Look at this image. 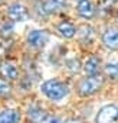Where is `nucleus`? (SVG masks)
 Returning a JSON list of instances; mask_svg holds the SVG:
<instances>
[{
	"label": "nucleus",
	"instance_id": "nucleus-6",
	"mask_svg": "<svg viewBox=\"0 0 118 123\" xmlns=\"http://www.w3.org/2000/svg\"><path fill=\"white\" fill-rule=\"evenodd\" d=\"M102 42L109 49H118V29H109L102 35Z\"/></svg>",
	"mask_w": 118,
	"mask_h": 123
},
{
	"label": "nucleus",
	"instance_id": "nucleus-19",
	"mask_svg": "<svg viewBox=\"0 0 118 123\" xmlns=\"http://www.w3.org/2000/svg\"><path fill=\"white\" fill-rule=\"evenodd\" d=\"M115 2H117V0H99V5H101L102 7H109V6H112Z\"/></svg>",
	"mask_w": 118,
	"mask_h": 123
},
{
	"label": "nucleus",
	"instance_id": "nucleus-1",
	"mask_svg": "<svg viewBox=\"0 0 118 123\" xmlns=\"http://www.w3.org/2000/svg\"><path fill=\"white\" fill-rule=\"evenodd\" d=\"M42 93L50 98V100H62L66 94H68V87L58 81V80H48L42 84Z\"/></svg>",
	"mask_w": 118,
	"mask_h": 123
},
{
	"label": "nucleus",
	"instance_id": "nucleus-17",
	"mask_svg": "<svg viewBox=\"0 0 118 123\" xmlns=\"http://www.w3.org/2000/svg\"><path fill=\"white\" fill-rule=\"evenodd\" d=\"M12 91V86L6 80H0V96H7Z\"/></svg>",
	"mask_w": 118,
	"mask_h": 123
},
{
	"label": "nucleus",
	"instance_id": "nucleus-11",
	"mask_svg": "<svg viewBox=\"0 0 118 123\" xmlns=\"http://www.w3.org/2000/svg\"><path fill=\"white\" fill-rule=\"evenodd\" d=\"M27 116H29V119H30L32 122H35V123H42V122H45V120L48 119L46 111L42 110V109H39V107H30L29 111H27Z\"/></svg>",
	"mask_w": 118,
	"mask_h": 123
},
{
	"label": "nucleus",
	"instance_id": "nucleus-4",
	"mask_svg": "<svg viewBox=\"0 0 118 123\" xmlns=\"http://www.w3.org/2000/svg\"><path fill=\"white\" fill-rule=\"evenodd\" d=\"M49 35L46 31H32L27 35V43L32 48H42L48 43Z\"/></svg>",
	"mask_w": 118,
	"mask_h": 123
},
{
	"label": "nucleus",
	"instance_id": "nucleus-12",
	"mask_svg": "<svg viewBox=\"0 0 118 123\" xmlns=\"http://www.w3.org/2000/svg\"><path fill=\"white\" fill-rule=\"evenodd\" d=\"M19 113L16 110H5L0 113V123H17Z\"/></svg>",
	"mask_w": 118,
	"mask_h": 123
},
{
	"label": "nucleus",
	"instance_id": "nucleus-18",
	"mask_svg": "<svg viewBox=\"0 0 118 123\" xmlns=\"http://www.w3.org/2000/svg\"><path fill=\"white\" fill-rule=\"evenodd\" d=\"M66 65L69 67V70L72 71V73H78L79 70H81V62H79V59H69L68 62H66Z\"/></svg>",
	"mask_w": 118,
	"mask_h": 123
},
{
	"label": "nucleus",
	"instance_id": "nucleus-13",
	"mask_svg": "<svg viewBox=\"0 0 118 123\" xmlns=\"http://www.w3.org/2000/svg\"><path fill=\"white\" fill-rule=\"evenodd\" d=\"M58 31L61 32V35L65 36V38H74V35H75V32H76L75 26H74L72 23H69V22H62V23H59Z\"/></svg>",
	"mask_w": 118,
	"mask_h": 123
},
{
	"label": "nucleus",
	"instance_id": "nucleus-21",
	"mask_svg": "<svg viewBox=\"0 0 118 123\" xmlns=\"http://www.w3.org/2000/svg\"><path fill=\"white\" fill-rule=\"evenodd\" d=\"M0 2H2V0H0Z\"/></svg>",
	"mask_w": 118,
	"mask_h": 123
},
{
	"label": "nucleus",
	"instance_id": "nucleus-5",
	"mask_svg": "<svg viewBox=\"0 0 118 123\" xmlns=\"http://www.w3.org/2000/svg\"><path fill=\"white\" fill-rule=\"evenodd\" d=\"M9 18L15 22H22V20H26L29 18V12L27 9L23 6V5H19V3H15L9 7Z\"/></svg>",
	"mask_w": 118,
	"mask_h": 123
},
{
	"label": "nucleus",
	"instance_id": "nucleus-2",
	"mask_svg": "<svg viewBox=\"0 0 118 123\" xmlns=\"http://www.w3.org/2000/svg\"><path fill=\"white\" fill-rule=\"evenodd\" d=\"M102 86V78L101 75H88L86 78H84L81 83H79V94L84 96V97H88V96H92L95 94Z\"/></svg>",
	"mask_w": 118,
	"mask_h": 123
},
{
	"label": "nucleus",
	"instance_id": "nucleus-15",
	"mask_svg": "<svg viewBox=\"0 0 118 123\" xmlns=\"http://www.w3.org/2000/svg\"><path fill=\"white\" fill-rule=\"evenodd\" d=\"M81 38H82V41L84 42H91L92 41V38H94V31H92V28H89V26H82L81 28Z\"/></svg>",
	"mask_w": 118,
	"mask_h": 123
},
{
	"label": "nucleus",
	"instance_id": "nucleus-10",
	"mask_svg": "<svg viewBox=\"0 0 118 123\" xmlns=\"http://www.w3.org/2000/svg\"><path fill=\"white\" fill-rule=\"evenodd\" d=\"M65 2H66V0H46V2L43 3V6H42V9H43V12L48 13V15H49V13H55V12H58L59 9L64 7Z\"/></svg>",
	"mask_w": 118,
	"mask_h": 123
},
{
	"label": "nucleus",
	"instance_id": "nucleus-7",
	"mask_svg": "<svg viewBox=\"0 0 118 123\" xmlns=\"http://www.w3.org/2000/svg\"><path fill=\"white\" fill-rule=\"evenodd\" d=\"M0 71H2V75L7 80H16L19 77V71L17 68L12 64V62H3L0 65Z\"/></svg>",
	"mask_w": 118,
	"mask_h": 123
},
{
	"label": "nucleus",
	"instance_id": "nucleus-14",
	"mask_svg": "<svg viewBox=\"0 0 118 123\" xmlns=\"http://www.w3.org/2000/svg\"><path fill=\"white\" fill-rule=\"evenodd\" d=\"M105 75L111 80H118V62L108 64L105 67Z\"/></svg>",
	"mask_w": 118,
	"mask_h": 123
},
{
	"label": "nucleus",
	"instance_id": "nucleus-20",
	"mask_svg": "<svg viewBox=\"0 0 118 123\" xmlns=\"http://www.w3.org/2000/svg\"><path fill=\"white\" fill-rule=\"evenodd\" d=\"M76 2H84V0H76Z\"/></svg>",
	"mask_w": 118,
	"mask_h": 123
},
{
	"label": "nucleus",
	"instance_id": "nucleus-8",
	"mask_svg": "<svg viewBox=\"0 0 118 123\" xmlns=\"http://www.w3.org/2000/svg\"><path fill=\"white\" fill-rule=\"evenodd\" d=\"M78 13L85 19H91L95 15V9L89 0H84V2H79L78 5Z\"/></svg>",
	"mask_w": 118,
	"mask_h": 123
},
{
	"label": "nucleus",
	"instance_id": "nucleus-3",
	"mask_svg": "<svg viewBox=\"0 0 118 123\" xmlns=\"http://www.w3.org/2000/svg\"><path fill=\"white\" fill-rule=\"evenodd\" d=\"M118 122V107L114 104L104 106L97 114V123H117Z\"/></svg>",
	"mask_w": 118,
	"mask_h": 123
},
{
	"label": "nucleus",
	"instance_id": "nucleus-16",
	"mask_svg": "<svg viewBox=\"0 0 118 123\" xmlns=\"http://www.w3.org/2000/svg\"><path fill=\"white\" fill-rule=\"evenodd\" d=\"M13 32V25L10 22H5L2 26H0V36L3 38H9Z\"/></svg>",
	"mask_w": 118,
	"mask_h": 123
},
{
	"label": "nucleus",
	"instance_id": "nucleus-9",
	"mask_svg": "<svg viewBox=\"0 0 118 123\" xmlns=\"http://www.w3.org/2000/svg\"><path fill=\"white\" fill-rule=\"evenodd\" d=\"M86 75H97L99 73V59L97 56H89L84 65Z\"/></svg>",
	"mask_w": 118,
	"mask_h": 123
}]
</instances>
